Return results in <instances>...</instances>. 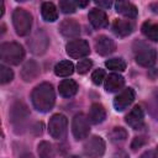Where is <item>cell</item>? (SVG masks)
<instances>
[{
  "instance_id": "28",
  "label": "cell",
  "mask_w": 158,
  "mask_h": 158,
  "mask_svg": "<svg viewBox=\"0 0 158 158\" xmlns=\"http://www.w3.org/2000/svg\"><path fill=\"white\" fill-rule=\"evenodd\" d=\"M59 7L64 14H73L77 10V1L62 0V1H59Z\"/></svg>"
},
{
  "instance_id": "13",
  "label": "cell",
  "mask_w": 158,
  "mask_h": 158,
  "mask_svg": "<svg viewBox=\"0 0 158 158\" xmlns=\"http://www.w3.org/2000/svg\"><path fill=\"white\" fill-rule=\"evenodd\" d=\"M95 49L100 56H109L115 52L116 43L110 37L101 35L95 40Z\"/></svg>"
},
{
  "instance_id": "20",
  "label": "cell",
  "mask_w": 158,
  "mask_h": 158,
  "mask_svg": "<svg viewBox=\"0 0 158 158\" xmlns=\"http://www.w3.org/2000/svg\"><path fill=\"white\" fill-rule=\"evenodd\" d=\"M105 118H106L105 107L99 102L93 104L91 107H90V111H89V121L91 123L98 125V123H101Z\"/></svg>"
},
{
  "instance_id": "36",
  "label": "cell",
  "mask_w": 158,
  "mask_h": 158,
  "mask_svg": "<svg viewBox=\"0 0 158 158\" xmlns=\"http://www.w3.org/2000/svg\"><path fill=\"white\" fill-rule=\"evenodd\" d=\"M151 9L153 12L158 14V2H154V4H151Z\"/></svg>"
},
{
  "instance_id": "22",
  "label": "cell",
  "mask_w": 158,
  "mask_h": 158,
  "mask_svg": "<svg viewBox=\"0 0 158 158\" xmlns=\"http://www.w3.org/2000/svg\"><path fill=\"white\" fill-rule=\"evenodd\" d=\"M41 15L43 17V20L48 21V22H53L58 19V12H57V7L53 2L46 1L42 2L41 5Z\"/></svg>"
},
{
  "instance_id": "8",
  "label": "cell",
  "mask_w": 158,
  "mask_h": 158,
  "mask_svg": "<svg viewBox=\"0 0 158 158\" xmlns=\"http://www.w3.org/2000/svg\"><path fill=\"white\" fill-rule=\"evenodd\" d=\"M9 115H10V122L14 125L15 128H19L22 127V125L26 122L28 117V110L22 101H15L11 105Z\"/></svg>"
},
{
  "instance_id": "17",
  "label": "cell",
  "mask_w": 158,
  "mask_h": 158,
  "mask_svg": "<svg viewBox=\"0 0 158 158\" xmlns=\"http://www.w3.org/2000/svg\"><path fill=\"white\" fill-rule=\"evenodd\" d=\"M112 31L118 37H126L133 32V23L128 20H115L112 23Z\"/></svg>"
},
{
  "instance_id": "38",
  "label": "cell",
  "mask_w": 158,
  "mask_h": 158,
  "mask_svg": "<svg viewBox=\"0 0 158 158\" xmlns=\"http://www.w3.org/2000/svg\"><path fill=\"white\" fill-rule=\"evenodd\" d=\"M88 4H89V1H77V6H79V7H84Z\"/></svg>"
},
{
  "instance_id": "23",
  "label": "cell",
  "mask_w": 158,
  "mask_h": 158,
  "mask_svg": "<svg viewBox=\"0 0 158 158\" xmlns=\"http://www.w3.org/2000/svg\"><path fill=\"white\" fill-rule=\"evenodd\" d=\"M74 72V65L70 60H60L54 67V74L57 77H69Z\"/></svg>"
},
{
  "instance_id": "18",
  "label": "cell",
  "mask_w": 158,
  "mask_h": 158,
  "mask_svg": "<svg viewBox=\"0 0 158 158\" xmlns=\"http://www.w3.org/2000/svg\"><path fill=\"white\" fill-rule=\"evenodd\" d=\"M115 9L118 14H121L127 19H136L138 14L137 7L130 1H117L115 4Z\"/></svg>"
},
{
  "instance_id": "1",
  "label": "cell",
  "mask_w": 158,
  "mask_h": 158,
  "mask_svg": "<svg viewBox=\"0 0 158 158\" xmlns=\"http://www.w3.org/2000/svg\"><path fill=\"white\" fill-rule=\"evenodd\" d=\"M31 100L33 107L40 112H48L52 110L56 102V94L52 84L41 83L37 85L31 94Z\"/></svg>"
},
{
  "instance_id": "14",
  "label": "cell",
  "mask_w": 158,
  "mask_h": 158,
  "mask_svg": "<svg viewBox=\"0 0 158 158\" xmlns=\"http://www.w3.org/2000/svg\"><path fill=\"white\" fill-rule=\"evenodd\" d=\"M59 32L62 36L67 38H74L80 35V26L79 23L73 19L63 20L59 25Z\"/></svg>"
},
{
  "instance_id": "7",
  "label": "cell",
  "mask_w": 158,
  "mask_h": 158,
  "mask_svg": "<svg viewBox=\"0 0 158 158\" xmlns=\"http://www.w3.org/2000/svg\"><path fill=\"white\" fill-rule=\"evenodd\" d=\"M72 132L74 138L78 141L88 137L90 132V126H89V120L84 114H77L74 116L72 122Z\"/></svg>"
},
{
  "instance_id": "9",
  "label": "cell",
  "mask_w": 158,
  "mask_h": 158,
  "mask_svg": "<svg viewBox=\"0 0 158 158\" xmlns=\"http://www.w3.org/2000/svg\"><path fill=\"white\" fill-rule=\"evenodd\" d=\"M65 52L69 57L79 59V58H84L90 53V47L89 43L85 40H73L69 41L65 46Z\"/></svg>"
},
{
  "instance_id": "19",
  "label": "cell",
  "mask_w": 158,
  "mask_h": 158,
  "mask_svg": "<svg viewBox=\"0 0 158 158\" xmlns=\"http://www.w3.org/2000/svg\"><path fill=\"white\" fill-rule=\"evenodd\" d=\"M125 85V79L120 74H110L105 79V90L107 93H115L122 89Z\"/></svg>"
},
{
  "instance_id": "2",
  "label": "cell",
  "mask_w": 158,
  "mask_h": 158,
  "mask_svg": "<svg viewBox=\"0 0 158 158\" xmlns=\"http://www.w3.org/2000/svg\"><path fill=\"white\" fill-rule=\"evenodd\" d=\"M23 57L25 51L17 42H5L0 46V58L5 63L17 65L20 62H22Z\"/></svg>"
},
{
  "instance_id": "33",
  "label": "cell",
  "mask_w": 158,
  "mask_h": 158,
  "mask_svg": "<svg viewBox=\"0 0 158 158\" xmlns=\"http://www.w3.org/2000/svg\"><path fill=\"white\" fill-rule=\"evenodd\" d=\"M139 158H157V156H156V152H154V151L148 149V151L143 152V153L141 154V157H139Z\"/></svg>"
},
{
  "instance_id": "37",
  "label": "cell",
  "mask_w": 158,
  "mask_h": 158,
  "mask_svg": "<svg viewBox=\"0 0 158 158\" xmlns=\"http://www.w3.org/2000/svg\"><path fill=\"white\" fill-rule=\"evenodd\" d=\"M19 158H35V157H33V156H32L31 153L26 152V153H22V154H21V156L19 157Z\"/></svg>"
},
{
  "instance_id": "24",
  "label": "cell",
  "mask_w": 158,
  "mask_h": 158,
  "mask_svg": "<svg viewBox=\"0 0 158 158\" xmlns=\"http://www.w3.org/2000/svg\"><path fill=\"white\" fill-rule=\"evenodd\" d=\"M141 31L148 40L158 42V23H154V22H151V21H146L142 25Z\"/></svg>"
},
{
  "instance_id": "10",
  "label": "cell",
  "mask_w": 158,
  "mask_h": 158,
  "mask_svg": "<svg viewBox=\"0 0 158 158\" xmlns=\"http://www.w3.org/2000/svg\"><path fill=\"white\" fill-rule=\"evenodd\" d=\"M48 43H49V40H48L47 35L42 30H40L28 41V47H30L32 53H35V54H43L47 51V48H48Z\"/></svg>"
},
{
  "instance_id": "12",
  "label": "cell",
  "mask_w": 158,
  "mask_h": 158,
  "mask_svg": "<svg viewBox=\"0 0 158 158\" xmlns=\"http://www.w3.org/2000/svg\"><path fill=\"white\" fill-rule=\"evenodd\" d=\"M126 123L133 130H142L144 126V114L141 106H135L125 117Z\"/></svg>"
},
{
  "instance_id": "30",
  "label": "cell",
  "mask_w": 158,
  "mask_h": 158,
  "mask_svg": "<svg viewBox=\"0 0 158 158\" xmlns=\"http://www.w3.org/2000/svg\"><path fill=\"white\" fill-rule=\"evenodd\" d=\"M91 67H93L91 59L84 58V59H81V60L78 62V64H77V72H78L79 74H85V73L89 72V69H90Z\"/></svg>"
},
{
  "instance_id": "5",
  "label": "cell",
  "mask_w": 158,
  "mask_h": 158,
  "mask_svg": "<svg viewBox=\"0 0 158 158\" xmlns=\"http://www.w3.org/2000/svg\"><path fill=\"white\" fill-rule=\"evenodd\" d=\"M68 128V120L62 114H56L49 118L48 123V132L56 139L64 138Z\"/></svg>"
},
{
  "instance_id": "21",
  "label": "cell",
  "mask_w": 158,
  "mask_h": 158,
  "mask_svg": "<svg viewBox=\"0 0 158 158\" xmlns=\"http://www.w3.org/2000/svg\"><path fill=\"white\" fill-rule=\"evenodd\" d=\"M58 90L63 98H72L78 91V84L73 79H64L59 83Z\"/></svg>"
},
{
  "instance_id": "6",
  "label": "cell",
  "mask_w": 158,
  "mask_h": 158,
  "mask_svg": "<svg viewBox=\"0 0 158 158\" xmlns=\"http://www.w3.org/2000/svg\"><path fill=\"white\" fill-rule=\"evenodd\" d=\"M105 141L100 136H93L84 143V154L89 158H99L105 153Z\"/></svg>"
},
{
  "instance_id": "31",
  "label": "cell",
  "mask_w": 158,
  "mask_h": 158,
  "mask_svg": "<svg viewBox=\"0 0 158 158\" xmlns=\"http://www.w3.org/2000/svg\"><path fill=\"white\" fill-rule=\"evenodd\" d=\"M104 79H105V72H104V69H96V70H94L93 72V74H91V80H93V83L94 84H96V85H100L102 81H104Z\"/></svg>"
},
{
  "instance_id": "4",
  "label": "cell",
  "mask_w": 158,
  "mask_h": 158,
  "mask_svg": "<svg viewBox=\"0 0 158 158\" xmlns=\"http://www.w3.org/2000/svg\"><path fill=\"white\" fill-rule=\"evenodd\" d=\"M12 25L19 36H26L30 33L32 26V16L25 9H15L12 12Z\"/></svg>"
},
{
  "instance_id": "16",
  "label": "cell",
  "mask_w": 158,
  "mask_h": 158,
  "mask_svg": "<svg viewBox=\"0 0 158 158\" xmlns=\"http://www.w3.org/2000/svg\"><path fill=\"white\" fill-rule=\"evenodd\" d=\"M40 75V65L35 60H27L21 69V78L25 81H32Z\"/></svg>"
},
{
  "instance_id": "40",
  "label": "cell",
  "mask_w": 158,
  "mask_h": 158,
  "mask_svg": "<svg viewBox=\"0 0 158 158\" xmlns=\"http://www.w3.org/2000/svg\"><path fill=\"white\" fill-rule=\"evenodd\" d=\"M157 151H158V146H157Z\"/></svg>"
},
{
  "instance_id": "35",
  "label": "cell",
  "mask_w": 158,
  "mask_h": 158,
  "mask_svg": "<svg viewBox=\"0 0 158 158\" xmlns=\"http://www.w3.org/2000/svg\"><path fill=\"white\" fill-rule=\"evenodd\" d=\"M96 5L101 6V7H110L111 6V2L110 1H95Z\"/></svg>"
},
{
  "instance_id": "25",
  "label": "cell",
  "mask_w": 158,
  "mask_h": 158,
  "mask_svg": "<svg viewBox=\"0 0 158 158\" xmlns=\"http://www.w3.org/2000/svg\"><path fill=\"white\" fill-rule=\"evenodd\" d=\"M37 151H38L40 158H56L53 147H52V144H51L49 142H47V141L40 142V143H38V147H37Z\"/></svg>"
},
{
  "instance_id": "29",
  "label": "cell",
  "mask_w": 158,
  "mask_h": 158,
  "mask_svg": "<svg viewBox=\"0 0 158 158\" xmlns=\"http://www.w3.org/2000/svg\"><path fill=\"white\" fill-rule=\"evenodd\" d=\"M12 79H14V72L7 67L1 65L0 67V83L6 84V83L11 81Z\"/></svg>"
},
{
  "instance_id": "26",
  "label": "cell",
  "mask_w": 158,
  "mask_h": 158,
  "mask_svg": "<svg viewBox=\"0 0 158 158\" xmlns=\"http://www.w3.org/2000/svg\"><path fill=\"white\" fill-rule=\"evenodd\" d=\"M106 68L116 72H123L126 69V62L122 58H111L105 62Z\"/></svg>"
},
{
  "instance_id": "27",
  "label": "cell",
  "mask_w": 158,
  "mask_h": 158,
  "mask_svg": "<svg viewBox=\"0 0 158 158\" xmlns=\"http://www.w3.org/2000/svg\"><path fill=\"white\" fill-rule=\"evenodd\" d=\"M109 136L112 142H123L127 138V131L122 127H115Z\"/></svg>"
},
{
  "instance_id": "39",
  "label": "cell",
  "mask_w": 158,
  "mask_h": 158,
  "mask_svg": "<svg viewBox=\"0 0 158 158\" xmlns=\"http://www.w3.org/2000/svg\"><path fill=\"white\" fill-rule=\"evenodd\" d=\"M2 15H4V2L1 1V2H0V17H1Z\"/></svg>"
},
{
  "instance_id": "32",
  "label": "cell",
  "mask_w": 158,
  "mask_h": 158,
  "mask_svg": "<svg viewBox=\"0 0 158 158\" xmlns=\"http://www.w3.org/2000/svg\"><path fill=\"white\" fill-rule=\"evenodd\" d=\"M144 142H146L144 137H135L133 142L131 143V148H132L133 151H136L137 148H139L141 146H143V144H144Z\"/></svg>"
},
{
  "instance_id": "11",
  "label": "cell",
  "mask_w": 158,
  "mask_h": 158,
  "mask_svg": "<svg viewBox=\"0 0 158 158\" xmlns=\"http://www.w3.org/2000/svg\"><path fill=\"white\" fill-rule=\"evenodd\" d=\"M136 98V93L132 88H126L123 90H121L114 99V107L116 111H123L125 109H127Z\"/></svg>"
},
{
  "instance_id": "15",
  "label": "cell",
  "mask_w": 158,
  "mask_h": 158,
  "mask_svg": "<svg viewBox=\"0 0 158 158\" xmlns=\"http://www.w3.org/2000/svg\"><path fill=\"white\" fill-rule=\"evenodd\" d=\"M89 21L90 23L95 27V28H101V27H106L107 23H109V20H107V15L104 10L101 9H91L89 11Z\"/></svg>"
},
{
  "instance_id": "3",
  "label": "cell",
  "mask_w": 158,
  "mask_h": 158,
  "mask_svg": "<svg viewBox=\"0 0 158 158\" xmlns=\"http://www.w3.org/2000/svg\"><path fill=\"white\" fill-rule=\"evenodd\" d=\"M135 58L139 65L149 68L156 63L157 52L153 47H149L148 44L143 42H136L135 43Z\"/></svg>"
},
{
  "instance_id": "34",
  "label": "cell",
  "mask_w": 158,
  "mask_h": 158,
  "mask_svg": "<svg viewBox=\"0 0 158 158\" xmlns=\"http://www.w3.org/2000/svg\"><path fill=\"white\" fill-rule=\"evenodd\" d=\"M112 158H130V156H128L125 151H117V152L112 156Z\"/></svg>"
}]
</instances>
